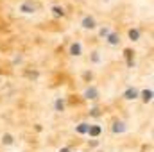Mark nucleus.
<instances>
[{
  "mask_svg": "<svg viewBox=\"0 0 154 152\" xmlns=\"http://www.w3.org/2000/svg\"><path fill=\"white\" fill-rule=\"evenodd\" d=\"M34 9H36V5L31 4V2H23L20 5V11H23V13H34Z\"/></svg>",
  "mask_w": 154,
  "mask_h": 152,
  "instance_id": "1",
  "label": "nucleus"
},
{
  "mask_svg": "<svg viewBox=\"0 0 154 152\" xmlns=\"http://www.w3.org/2000/svg\"><path fill=\"white\" fill-rule=\"evenodd\" d=\"M82 27H84V29H93V27H95V20H93L91 16H86V18L82 20Z\"/></svg>",
  "mask_w": 154,
  "mask_h": 152,
  "instance_id": "2",
  "label": "nucleus"
},
{
  "mask_svg": "<svg viewBox=\"0 0 154 152\" xmlns=\"http://www.w3.org/2000/svg\"><path fill=\"white\" fill-rule=\"evenodd\" d=\"M124 97H125L127 100H133V99H136V97H138V91H136L134 88H129V90L124 93Z\"/></svg>",
  "mask_w": 154,
  "mask_h": 152,
  "instance_id": "3",
  "label": "nucleus"
},
{
  "mask_svg": "<svg viewBox=\"0 0 154 152\" xmlns=\"http://www.w3.org/2000/svg\"><path fill=\"white\" fill-rule=\"evenodd\" d=\"M84 97H86V99H97V90H95V88L86 90V91H84Z\"/></svg>",
  "mask_w": 154,
  "mask_h": 152,
  "instance_id": "4",
  "label": "nucleus"
},
{
  "mask_svg": "<svg viewBox=\"0 0 154 152\" xmlns=\"http://www.w3.org/2000/svg\"><path fill=\"white\" fill-rule=\"evenodd\" d=\"M70 54H72V56H79V54H81V45H79V43H74V45L70 47Z\"/></svg>",
  "mask_w": 154,
  "mask_h": 152,
  "instance_id": "5",
  "label": "nucleus"
},
{
  "mask_svg": "<svg viewBox=\"0 0 154 152\" xmlns=\"http://www.w3.org/2000/svg\"><path fill=\"white\" fill-rule=\"evenodd\" d=\"M52 11H54V16H63V14H65L63 7H59V5H54V7H52Z\"/></svg>",
  "mask_w": 154,
  "mask_h": 152,
  "instance_id": "6",
  "label": "nucleus"
},
{
  "mask_svg": "<svg viewBox=\"0 0 154 152\" xmlns=\"http://www.w3.org/2000/svg\"><path fill=\"white\" fill-rule=\"evenodd\" d=\"M124 131H125V127H124V123H122V122L115 123V127H113V132H124Z\"/></svg>",
  "mask_w": 154,
  "mask_h": 152,
  "instance_id": "7",
  "label": "nucleus"
},
{
  "mask_svg": "<svg viewBox=\"0 0 154 152\" xmlns=\"http://www.w3.org/2000/svg\"><path fill=\"white\" fill-rule=\"evenodd\" d=\"M88 132H90V136H97V134L100 132V127H97V125H95V127H90Z\"/></svg>",
  "mask_w": 154,
  "mask_h": 152,
  "instance_id": "8",
  "label": "nucleus"
},
{
  "mask_svg": "<svg viewBox=\"0 0 154 152\" xmlns=\"http://www.w3.org/2000/svg\"><path fill=\"white\" fill-rule=\"evenodd\" d=\"M129 38L131 39H138L140 38V32H138L136 29H131V31H129Z\"/></svg>",
  "mask_w": 154,
  "mask_h": 152,
  "instance_id": "9",
  "label": "nucleus"
},
{
  "mask_svg": "<svg viewBox=\"0 0 154 152\" xmlns=\"http://www.w3.org/2000/svg\"><path fill=\"white\" fill-rule=\"evenodd\" d=\"M142 95H143V100H145V102H147V100H151V99H152V91H151V90H145V91H143V93H142Z\"/></svg>",
  "mask_w": 154,
  "mask_h": 152,
  "instance_id": "10",
  "label": "nucleus"
},
{
  "mask_svg": "<svg viewBox=\"0 0 154 152\" xmlns=\"http://www.w3.org/2000/svg\"><path fill=\"white\" fill-rule=\"evenodd\" d=\"M88 129H90V125H88V123H81V125L77 127V131H79V132H88Z\"/></svg>",
  "mask_w": 154,
  "mask_h": 152,
  "instance_id": "11",
  "label": "nucleus"
},
{
  "mask_svg": "<svg viewBox=\"0 0 154 152\" xmlns=\"http://www.w3.org/2000/svg\"><path fill=\"white\" fill-rule=\"evenodd\" d=\"M109 43H111V45H118V36H116V34H109Z\"/></svg>",
  "mask_w": 154,
  "mask_h": 152,
  "instance_id": "12",
  "label": "nucleus"
},
{
  "mask_svg": "<svg viewBox=\"0 0 154 152\" xmlns=\"http://www.w3.org/2000/svg\"><path fill=\"white\" fill-rule=\"evenodd\" d=\"M63 108H65L63 100H57V102H56V109H57V111H63Z\"/></svg>",
  "mask_w": 154,
  "mask_h": 152,
  "instance_id": "13",
  "label": "nucleus"
},
{
  "mask_svg": "<svg viewBox=\"0 0 154 152\" xmlns=\"http://www.w3.org/2000/svg\"><path fill=\"white\" fill-rule=\"evenodd\" d=\"M4 143H7V145L13 143V136H11V134H5V136H4Z\"/></svg>",
  "mask_w": 154,
  "mask_h": 152,
  "instance_id": "14",
  "label": "nucleus"
},
{
  "mask_svg": "<svg viewBox=\"0 0 154 152\" xmlns=\"http://www.w3.org/2000/svg\"><path fill=\"white\" fill-rule=\"evenodd\" d=\"M108 32H109V31H108V29H102V31H100V36H106V34H108Z\"/></svg>",
  "mask_w": 154,
  "mask_h": 152,
  "instance_id": "15",
  "label": "nucleus"
},
{
  "mask_svg": "<svg viewBox=\"0 0 154 152\" xmlns=\"http://www.w3.org/2000/svg\"><path fill=\"white\" fill-rule=\"evenodd\" d=\"M59 152H68V149H61Z\"/></svg>",
  "mask_w": 154,
  "mask_h": 152,
  "instance_id": "16",
  "label": "nucleus"
}]
</instances>
